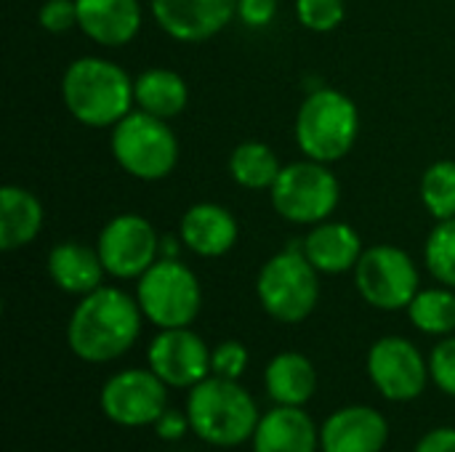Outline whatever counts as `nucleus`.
Instances as JSON below:
<instances>
[{
	"label": "nucleus",
	"instance_id": "f257e3e1",
	"mask_svg": "<svg viewBox=\"0 0 455 452\" xmlns=\"http://www.w3.org/2000/svg\"><path fill=\"white\" fill-rule=\"evenodd\" d=\"M144 312L125 290L101 285L80 296L69 325L67 344L72 354L91 365L120 360L141 336Z\"/></svg>",
	"mask_w": 455,
	"mask_h": 452
},
{
	"label": "nucleus",
	"instance_id": "f03ea898",
	"mask_svg": "<svg viewBox=\"0 0 455 452\" xmlns=\"http://www.w3.org/2000/svg\"><path fill=\"white\" fill-rule=\"evenodd\" d=\"M131 75L101 56L75 59L61 77V99L69 115L88 128H112L133 112Z\"/></svg>",
	"mask_w": 455,
	"mask_h": 452
},
{
	"label": "nucleus",
	"instance_id": "7ed1b4c3",
	"mask_svg": "<svg viewBox=\"0 0 455 452\" xmlns=\"http://www.w3.org/2000/svg\"><path fill=\"white\" fill-rule=\"evenodd\" d=\"M187 416L192 434L213 448H240L251 442L261 421L248 389L219 376H208L189 389Z\"/></svg>",
	"mask_w": 455,
	"mask_h": 452
},
{
	"label": "nucleus",
	"instance_id": "20e7f679",
	"mask_svg": "<svg viewBox=\"0 0 455 452\" xmlns=\"http://www.w3.org/2000/svg\"><path fill=\"white\" fill-rule=\"evenodd\" d=\"M360 136V112L355 101L336 88L312 91L296 115V144L304 157L336 163L352 152Z\"/></svg>",
	"mask_w": 455,
	"mask_h": 452
},
{
	"label": "nucleus",
	"instance_id": "39448f33",
	"mask_svg": "<svg viewBox=\"0 0 455 452\" xmlns=\"http://www.w3.org/2000/svg\"><path fill=\"white\" fill-rule=\"evenodd\" d=\"M117 165L139 181H160L173 173L179 163V139L160 120L144 109L128 112L109 136Z\"/></svg>",
	"mask_w": 455,
	"mask_h": 452
},
{
	"label": "nucleus",
	"instance_id": "423d86ee",
	"mask_svg": "<svg viewBox=\"0 0 455 452\" xmlns=\"http://www.w3.org/2000/svg\"><path fill=\"white\" fill-rule=\"evenodd\" d=\"M256 296L272 320L285 325L304 322L320 301V272L301 248L283 250L261 266Z\"/></svg>",
	"mask_w": 455,
	"mask_h": 452
},
{
	"label": "nucleus",
	"instance_id": "0eeeda50",
	"mask_svg": "<svg viewBox=\"0 0 455 452\" xmlns=\"http://www.w3.org/2000/svg\"><path fill=\"white\" fill-rule=\"evenodd\" d=\"M136 301L155 328H189L203 306L197 274L179 258H157L136 285Z\"/></svg>",
	"mask_w": 455,
	"mask_h": 452
},
{
	"label": "nucleus",
	"instance_id": "6e6552de",
	"mask_svg": "<svg viewBox=\"0 0 455 452\" xmlns=\"http://www.w3.org/2000/svg\"><path fill=\"white\" fill-rule=\"evenodd\" d=\"M272 208L291 224L315 226L328 221L341 200L336 173L317 160H301L283 165L277 181L269 189Z\"/></svg>",
	"mask_w": 455,
	"mask_h": 452
},
{
	"label": "nucleus",
	"instance_id": "1a4fd4ad",
	"mask_svg": "<svg viewBox=\"0 0 455 452\" xmlns=\"http://www.w3.org/2000/svg\"><path fill=\"white\" fill-rule=\"evenodd\" d=\"M352 272L363 301L381 312L408 309L421 290V277L413 258L395 245H373L363 250Z\"/></svg>",
	"mask_w": 455,
	"mask_h": 452
},
{
	"label": "nucleus",
	"instance_id": "9d476101",
	"mask_svg": "<svg viewBox=\"0 0 455 452\" xmlns=\"http://www.w3.org/2000/svg\"><path fill=\"white\" fill-rule=\"evenodd\" d=\"M101 413L123 429L155 426L168 410V384H163L149 368L120 370L101 386Z\"/></svg>",
	"mask_w": 455,
	"mask_h": 452
},
{
	"label": "nucleus",
	"instance_id": "9b49d317",
	"mask_svg": "<svg viewBox=\"0 0 455 452\" xmlns=\"http://www.w3.org/2000/svg\"><path fill=\"white\" fill-rule=\"evenodd\" d=\"M368 376L389 402H413L429 384V362L403 336H384L368 352Z\"/></svg>",
	"mask_w": 455,
	"mask_h": 452
},
{
	"label": "nucleus",
	"instance_id": "f8f14e48",
	"mask_svg": "<svg viewBox=\"0 0 455 452\" xmlns=\"http://www.w3.org/2000/svg\"><path fill=\"white\" fill-rule=\"evenodd\" d=\"M96 250L107 274L139 280L160 258V234L139 213H120L99 234Z\"/></svg>",
	"mask_w": 455,
	"mask_h": 452
},
{
	"label": "nucleus",
	"instance_id": "ddd939ff",
	"mask_svg": "<svg viewBox=\"0 0 455 452\" xmlns=\"http://www.w3.org/2000/svg\"><path fill=\"white\" fill-rule=\"evenodd\" d=\"M211 354L208 344L189 328H168L152 338L147 362L168 389H192L213 373Z\"/></svg>",
	"mask_w": 455,
	"mask_h": 452
},
{
	"label": "nucleus",
	"instance_id": "4468645a",
	"mask_svg": "<svg viewBox=\"0 0 455 452\" xmlns=\"http://www.w3.org/2000/svg\"><path fill=\"white\" fill-rule=\"evenodd\" d=\"M157 27L181 43L219 35L237 13V0H149Z\"/></svg>",
	"mask_w": 455,
	"mask_h": 452
},
{
	"label": "nucleus",
	"instance_id": "2eb2a0df",
	"mask_svg": "<svg viewBox=\"0 0 455 452\" xmlns=\"http://www.w3.org/2000/svg\"><path fill=\"white\" fill-rule=\"evenodd\" d=\"M389 442L387 418L371 405H349L325 418L320 426L323 452H384Z\"/></svg>",
	"mask_w": 455,
	"mask_h": 452
},
{
	"label": "nucleus",
	"instance_id": "dca6fc26",
	"mask_svg": "<svg viewBox=\"0 0 455 452\" xmlns=\"http://www.w3.org/2000/svg\"><path fill=\"white\" fill-rule=\"evenodd\" d=\"M77 27L99 45L120 48L128 45L141 29V3L139 0H75Z\"/></svg>",
	"mask_w": 455,
	"mask_h": 452
},
{
	"label": "nucleus",
	"instance_id": "f3484780",
	"mask_svg": "<svg viewBox=\"0 0 455 452\" xmlns=\"http://www.w3.org/2000/svg\"><path fill=\"white\" fill-rule=\"evenodd\" d=\"M251 448L253 452H317L320 429L304 408L277 405L261 416Z\"/></svg>",
	"mask_w": 455,
	"mask_h": 452
},
{
	"label": "nucleus",
	"instance_id": "a211bd4d",
	"mask_svg": "<svg viewBox=\"0 0 455 452\" xmlns=\"http://www.w3.org/2000/svg\"><path fill=\"white\" fill-rule=\"evenodd\" d=\"M237 221L235 216L216 202H197L181 216L179 237L184 248L203 258H219L229 253L237 242Z\"/></svg>",
	"mask_w": 455,
	"mask_h": 452
},
{
	"label": "nucleus",
	"instance_id": "6ab92c4d",
	"mask_svg": "<svg viewBox=\"0 0 455 452\" xmlns=\"http://www.w3.org/2000/svg\"><path fill=\"white\" fill-rule=\"evenodd\" d=\"M304 256L320 274H341L357 266L363 256V240L355 226L344 221L315 224L301 242Z\"/></svg>",
	"mask_w": 455,
	"mask_h": 452
},
{
	"label": "nucleus",
	"instance_id": "aec40b11",
	"mask_svg": "<svg viewBox=\"0 0 455 452\" xmlns=\"http://www.w3.org/2000/svg\"><path fill=\"white\" fill-rule=\"evenodd\" d=\"M48 274L59 290L69 296H85L101 288L107 269L96 248L80 242H59L48 253Z\"/></svg>",
	"mask_w": 455,
	"mask_h": 452
},
{
	"label": "nucleus",
	"instance_id": "412c9836",
	"mask_svg": "<svg viewBox=\"0 0 455 452\" xmlns=\"http://www.w3.org/2000/svg\"><path fill=\"white\" fill-rule=\"evenodd\" d=\"M264 386L275 405L304 408L317 392V370L309 357L299 352H283L269 360L264 370Z\"/></svg>",
	"mask_w": 455,
	"mask_h": 452
},
{
	"label": "nucleus",
	"instance_id": "4be33fe9",
	"mask_svg": "<svg viewBox=\"0 0 455 452\" xmlns=\"http://www.w3.org/2000/svg\"><path fill=\"white\" fill-rule=\"evenodd\" d=\"M45 221L43 202L21 189V186H3L0 189V248L3 250H19L29 245Z\"/></svg>",
	"mask_w": 455,
	"mask_h": 452
},
{
	"label": "nucleus",
	"instance_id": "5701e85b",
	"mask_svg": "<svg viewBox=\"0 0 455 452\" xmlns=\"http://www.w3.org/2000/svg\"><path fill=\"white\" fill-rule=\"evenodd\" d=\"M133 96L139 109L160 117V120H173L187 109L189 101V88L184 77L173 69L152 67L141 72L133 83Z\"/></svg>",
	"mask_w": 455,
	"mask_h": 452
},
{
	"label": "nucleus",
	"instance_id": "b1692460",
	"mask_svg": "<svg viewBox=\"0 0 455 452\" xmlns=\"http://www.w3.org/2000/svg\"><path fill=\"white\" fill-rule=\"evenodd\" d=\"M283 165L272 147L261 141H245L229 155V176L243 189H272Z\"/></svg>",
	"mask_w": 455,
	"mask_h": 452
},
{
	"label": "nucleus",
	"instance_id": "393cba45",
	"mask_svg": "<svg viewBox=\"0 0 455 452\" xmlns=\"http://www.w3.org/2000/svg\"><path fill=\"white\" fill-rule=\"evenodd\" d=\"M411 322L427 336H453L455 333V293L453 288H427L419 290L408 306Z\"/></svg>",
	"mask_w": 455,
	"mask_h": 452
},
{
	"label": "nucleus",
	"instance_id": "a878e982",
	"mask_svg": "<svg viewBox=\"0 0 455 452\" xmlns=\"http://www.w3.org/2000/svg\"><path fill=\"white\" fill-rule=\"evenodd\" d=\"M421 200L437 218H455V160H440L421 176Z\"/></svg>",
	"mask_w": 455,
	"mask_h": 452
},
{
	"label": "nucleus",
	"instance_id": "bb28decb",
	"mask_svg": "<svg viewBox=\"0 0 455 452\" xmlns=\"http://www.w3.org/2000/svg\"><path fill=\"white\" fill-rule=\"evenodd\" d=\"M424 258H427L429 274L440 285L455 290V218L437 221L432 234L427 237Z\"/></svg>",
	"mask_w": 455,
	"mask_h": 452
},
{
	"label": "nucleus",
	"instance_id": "cd10ccee",
	"mask_svg": "<svg viewBox=\"0 0 455 452\" xmlns=\"http://www.w3.org/2000/svg\"><path fill=\"white\" fill-rule=\"evenodd\" d=\"M296 13L307 29L331 32L344 21L347 8L344 0H296Z\"/></svg>",
	"mask_w": 455,
	"mask_h": 452
},
{
	"label": "nucleus",
	"instance_id": "c85d7f7f",
	"mask_svg": "<svg viewBox=\"0 0 455 452\" xmlns=\"http://www.w3.org/2000/svg\"><path fill=\"white\" fill-rule=\"evenodd\" d=\"M429 376L435 386L455 397V336H445L429 354Z\"/></svg>",
	"mask_w": 455,
	"mask_h": 452
},
{
	"label": "nucleus",
	"instance_id": "c756f323",
	"mask_svg": "<svg viewBox=\"0 0 455 452\" xmlns=\"http://www.w3.org/2000/svg\"><path fill=\"white\" fill-rule=\"evenodd\" d=\"M211 376L240 381V376L248 370V349L240 341H221L211 354Z\"/></svg>",
	"mask_w": 455,
	"mask_h": 452
},
{
	"label": "nucleus",
	"instance_id": "7c9ffc66",
	"mask_svg": "<svg viewBox=\"0 0 455 452\" xmlns=\"http://www.w3.org/2000/svg\"><path fill=\"white\" fill-rule=\"evenodd\" d=\"M37 21L43 29L61 35L77 27V3L75 0H45L37 11Z\"/></svg>",
	"mask_w": 455,
	"mask_h": 452
},
{
	"label": "nucleus",
	"instance_id": "2f4dec72",
	"mask_svg": "<svg viewBox=\"0 0 455 452\" xmlns=\"http://www.w3.org/2000/svg\"><path fill=\"white\" fill-rule=\"evenodd\" d=\"M237 16L245 27H267L277 16V0H237Z\"/></svg>",
	"mask_w": 455,
	"mask_h": 452
},
{
	"label": "nucleus",
	"instance_id": "473e14b6",
	"mask_svg": "<svg viewBox=\"0 0 455 452\" xmlns=\"http://www.w3.org/2000/svg\"><path fill=\"white\" fill-rule=\"evenodd\" d=\"M152 429H155V434H157L163 442H179V440L187 437V432H192V424H189L187 410L181 413V410L168 408V410L157 418V424H155Z\"/></svg>",
	"mask_w": 455,
	"mask_h": 452
},
{
	"label": "nucleus",
	"instance_id": "72a5a7b5",
	"mask_svg": "<svg viewBox=\"0 0 455 452\" xmlns=\"http://www.w3.org/2000/svg\"><path fill=\"white\" fill-rule=\"evenodd\" d=\"M413 452H455V429L440 426L427 432Z\"/></svg>",
	"mask_w": 455,
	"mask_h": 452
},
{
	"label": "nucleus",
	"instance_id": "f704fd0d",
	"mask_svg": "<svg viewBox=\"0 0 455 452\" xmlns=\"http://www.w3.org/2000/svg\"><path fill=\"white\" fill-rule=\"evenodd\" d=\"M184 240L181 237H171V234H160V258H179Z\"/></svg>",
	"mask_w": 455,
	"mask_h": 452
}]
</instances>
